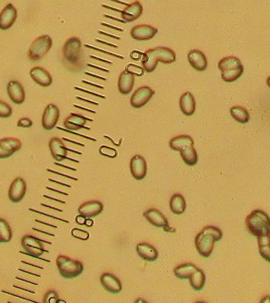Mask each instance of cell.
I'll return each instance as SVG.
<instances>
[{
	"mask_svg": "<svg viewBox=\"0 0 270 303\" xmlns=\"http://www.w3.org/2000/svg\"><path fill=\"white\" fill-rule=\"evenodd\" d=\"M62 61L66 68L79 71L83 68L82 44L78 38H68L62 47Z\"/></svg>",
	"mask_w": 270,
	"mask_h": 303,
	"instance_id": "6da1fadb",
	"label": "cell"
},
{
	"mask_svg": "<svg viewBox=\"0 0 270 303\" xmlns=\"http://www.w3.org/2000/svg\"><path fill=\"white\" fill-rule=\"evenodd\" d=\"M176 53L170 48L156 47L146 50L143 54L142 67L145 71L152 73L154 71L158 63L170 64L176 61Z\"/></svg>",
	"mask_w": 270,
	"mask_h": 303,
	"instance_id": "7a4b0ae2",
	"label": "cell"
},
{
	"mask_svg": "<svg viewBox=\"0 0 270 303\" xmlns=\"http://www.w3.org/2000/svg\"><path fill=\"white\" fill-rule=\"evenodd\" d=\"M223 233L220 229L214 226H205L196 237L195 244L197 250L204 257L211 256L216 242L221 240Z\"/></svg>",
	"mask_w": 270,
	"mask_h": 303,
	"instance_id": "3957f363",
	"label": "cell"
},
{
	"mask_svg": "<svg viewBox=\"0 0 270 303\" xmlns=\"http://www.w3.org/2000/svg\"><path fill=\"white\" fill-rule=\"evenodd\" d=\"M246 225L249 232L257 238L270 236L269 217L261 210L253 211L247 217Z\"/></svg>",
	"mask_w": 270,
	"mask_h": 303,
	"instance_id": "277c9868",
	"label": "cell"
},
{
	"mask_svg": "<svg viewBox=\"0 0 270 303\" xmlns=\"http://www.w3.org/2000/svg\"><path fill=\"white\" fill-rule=\"evenodd\" d=\"M56 266L60 275L64 278H75L83 272L82 263L77 260L71 259L68 256H58L56 259Z\"/></svg>",
	"mask_w": 270,
	"mask_h": 303,
	"instance_id": "5b68a950",
	"label": "cell"
},
{
	"mask_svg": "<svg viewBox=\"0 0 270 303\" xmlns=\"http://www.w3.org/2000/svg\"><path fill=\"white\" fill-rule=\"evenodd\" d=\"M52 44V39L48 35H43L35 39L29 49V58L34 62L42 59L51 49Z\"/></svg>",
	"mask_w": 270,
	"mask_h": 303,
	"instance_id": "8992f818",
	"label": "cell"
},
{
	"mask_svg": "<svg viewBox=\"0 0 270 303\" xmlns=\"http://www.w3.org/2000/svg\"><path fill=\"white\" fill-rule=\"evenodd\" d=\"M155 94V91L153 90L149 86H143L134 91V94L131 96L130 104L134 109H140L145 106Z\"/></svg>",
	"mask_w": 270,
	"mask_h": 303,
	"instance_id": "52a82bcc",
	"label": "cell"
},
{
	"mask_svg": "<svg viewBox=\"0 0 270 303\" xmlns=\"http://www.w3.org/2000/svg\"><path fill=\"white\" fill-rule=\"evenodd\" d=\"M59 109L55 104H49L44 110L42 125L45 130H51L56 127L59 121Z\"/></svg>",
	"mask_w": 270,
	"mask_h": 303,
	"instance_id": "ba28073f",
	"label": "cell"
},
{
	"mask_svg": "<svg viewBox=\"0 0 270 303\" xmlns=\"http://www.w3.org/2000/svg\"><path fill=\"white\" fill-rule=\"evenodd\" d=\"M21 141L16 138H4L0 140V159H7L20 150Z\"/></svg>",
	"mask_w": 270,
	"mask_h": 303,
	"instance_id": "9c48e42d",
	"label": "cell"
},
{
	"mask_svg": "<svg viewBox=\"0 0 270 303\" xmlns=\"http://www.w3.org/2000/svg\"><path fill=\"white\" fill-rule=\"evenodd\" d=\"M22 246L27 254L34 257H39L45 252L41 240L32 236H25L22 238Z\"/></svg>",
	"mask_w": 270,
	"mask_h": 303,
	"instance_id": "30bf717a",
	"label": "cell"
},
{
	"mask_svg": "<svg viewBox=\"0 0 270 303\" xmlns=\"http://www.w3.org/2000/svg\"><path fill=\"white\" fill-rule=\"evenodd\" d=\"M158 30L149 25H139L131 30V37L138 41L150 40L155 37Z\"/></svg>",
	"mask_w": 270,
	"mask_h": 303,
	"instance_id": "8fae6325",
	"label": "cell"
},
{
	"mask_svg": "<svg viewBox=\"0 0 270 303\" xmlns=\"http://www.w3.org/2000/svg\"><path fill=\"white\" fill-rule=\"evenodd\" d=\"M130 171L132 175L136 180H142L147 172V165L144 157L134 155L130 161Z\"/></svg>",
	"mask_w": 270,
	"mask_h": 303,
	"instance_id": "7c38bea8",
	"label": "cell"
},
{
	"mask_svg": "<svg viewBox=\"0 0 270 303\" xmlns=\"http://www.w3.org/2000/svg\"><path fill=\"white\" fill-rule=\"evenodd\" d=\"M49 147L53 159L56 161H62L65 159H68L67 157L68 151H72L65 147V145L59 138H52L49 143ZM68 160H72L71 159Z\"/></svg>",
	"mask_w": 270,
	"mask_h": 303,
	"instance_id": "4fadbf2b",
	"label": "cell"
},
{
	"mask_svg": "<svg viewBox=\"0 0 270 303\" xmlns=\"http://www.w3.org/2000/svg\"><path fill=\"white\" fill-rule=\"evenodd\" d=\"M26 193V183L22 178H17L13 180L9 189V198L13 203L22 201Z\"/></svg>",
	"mask_w": 270,
	"mask_h": 303,
	"instance_id": "5bb4252c",
	"label": "cell"
},
{
	"mask_svg": "<svg viewBox=\"0 0 270 303\" xmlns=\"http://www.w3.org/2000/svg\"><path fill=\"white\" fill-rule=\"evenodd\" d=\"M103 208L104 207L101 201L91 200L80 206L78 208V212L80 215L84 216L87 219H92L103 213Z\"/></svg>",
	"mask_w": 270,
	"mask_h": 303,
	"instance_id": "9a60e30c",
	"label": "cell"
},
{
	"mask_svg": "<svg viewBox=\"0 0 270 303\" xmlns=\"http://www.w3.org/2000/svg\"><path fill=\"white\" fill-rule=\"evenodd\" d=\"M144 217L150 224H152L156 227L165 229V231L166 232H168V229H170L167 219L155 208H152V209L146 211L144 213Z\"/></svg>",
	"mask_w": 270,
	"mask_h": 303,
	"instance_id": "2e32d148",
	"label": "cell"
},
{
	"mask_svg": "<svg viewBox=\"0 0 270 303\" xmlns=\"http://www.w3.org/2000/svg\"><path fill=\"white\" fill-rule=\"evenodd\" d=\"M18 17V12L12 4L7 5L0 13V29L8 30L13 26Z\"/></svg>",
	"mask_w": 270,
	"mask_h": 303,
	"instance_id": "e0dca14e",
	"label": "cell"
},
{
	"mask_svg": "<svg viewBox=\"0 0 270 303\" xmlns=\"http://www.w3.org/2000/svg\"><path fill=\"white\" fill-rule=\"evenodd\" d=\"M87 121L92 122V120L87 119L86 117H84L81 115H78V114H70L69 116L64 120L63 122V126L65 127L68 130H72V131H77L80 129H87L89 130V128H86L85 125L87 123Z\"/></svg>",
	"mask_w": 270,
	"mask_h": 303,
	"instance_id": "ac0fdd59",
	"label": "cell"
},
{
	"mask_svg": "<svg viewBox=\"0 0 270 303\" xmlns=\"http://www.w3.org/2000/svg\"><path fill=\"white\" fill-rule=\"evenodd\" d=\"M101 282L106 290L112 294H119L122 290L121 280L110 273H104L101 275Z\"/></svg>",
	"mask_w": 270,
	"mask_h": 303,
	"instance_id": "d6986e66",
	"label": "cell"
},
{
	"mask_svg": "<svg viewBox=\"0 0 270 303\" xmlns=\"http://www.w3.org/2000/svg\"><path fill=\"white\" fill-rule=\"evenodd\" d=\"M30 75L37 84L40 85L42 87L47 88L52 84V76L46 69L41 67H34L33 69H31Z\"/></svg>",
	"mask_w": 270,
	"mask_h": 303,
	"instance_id": "ffe728a7",
	"label": "cell"
},
{
	"mask_svg": "<svg viewBox=\"0 0 270 303\" xmlns=\"http://www.w3.org/2000/svg\"><path fill=\"white\" fill-rule=\"evenodd\" d=\"M143 13L142 5L140 1H135L134 3L128 5L121 12V18L127 23L134 22L139 19Z\"/></svg>",
	"mask_w": 270,
	"mask_h": 303,
	"instance_id": "44dd1931",
	"label": "cell"
},
{
	"mask_svg": "<svg viewBox=\"0 0 270 303\" xmlns=\"http://www.w3.org/2000/svg\"><path fill=\"white\" fill-rule=\"evenodd\" d=\"M188 61L192 67L198 71H204L207 69V58L201 50H190L188 53Z\"/></svg>",
	"mask_w": 270,
	"mask_h": 303,
	"instance_id": "7402d4cb",
	"label": "cell"
},
{
	"mask_svg": "<svg viewBox=\"0 0 270 303\" xmlns=\"http://www.w3.org/2000/svg\"><path fill=\"white\" fill-rule=\"evenodd\" d=\"M7 91L11 100H13L14 104H22L25 102V89L19 81L15 80L10 81L7 86Z\"/></svg>",
	"mask_w": 270,
	"mask_h": 303,
	"instance_id": "603a6c76",
	"label": "cell"
},
{
	"mask_svg": "<svg viewBox=\"0 0 270 303\" xmlns=\"http://www.w3.org/2000/svg\"><path fill=\"white\" fill-rule=\"evenodd\" d=\"M135 76L131 73L124 70L121 73L118 79V88L122 94H128L134 88Z\"/></svg>",
	"mask_w": 270,
	"mask_h": 303,
	"instance_id": "cb8c5ba5",
	"label": "cell"
},
{
	"mask_svg": "<svg viewBox=\"0 0 270 303\" xmlns=\"http://www.w3.org/2000/svg\"><path fill=\"white\" fill-rule=\"evenodd\" d=\"M136 251L139 256L147 262H153L158 258V250L148 243L137 244Z\"/></svg>",
	"mask_w": 270,
	"mask_h": 303,
	"instance_id": "d4e9b609",
	"label": "cell"
},
{
	"mask_svg": "<svg viewBox=\"0 0 270 303\" xmlns=\"http://www.w3.org/2000/svg\"><path fill=\"white\" fill-rule=\"evenodd\" d=\"M180 110L184 115L187 116H193L196 111V100L191 92L184 93L179 100Z\"/></svg>",
	"mask_w": 270,
	"mask_h": 303,
	"instance_id": "484cf974",
	"label": "cell"
},
{
	"mask_svg": "<svg viewBox=\"0 0 270 303\" xmlns=\"http://www.w3.org/2000/svg\"><path fill=\"white\" fill-rule=\"evenodd\" d=\"M193 146L194 145H189L180 150V154L183 159L184 162L190 166H195L199 160L198 153Z\"/></svg>",
	"mask_w": 270,
	"mask_h": 303,
	"instance_id": "4316f807",
	"label": "cell"
},
{
	"mask_svg": "<svg viewBox=\"0 0 270 303\" xmlns=\"http://www.w3.org/2000/svg\"><path fill=\"white\" fill-rule=\"evenodd\" d=\"M187 208V203L184 196L181 194H174L170 200V209L171 213H173L176 215H181L185 213Z\"/></svg>",
	"mask_w": 270,
	"mask_h": 303,
	"instance_id": "83f0119b",
	"label": "cell"
},
{
	"mask_svg": "<svg viewBox=\"0 0 270 303\" xmlns=\"http://www.w3.org/2000/svg\"><path fill=\"white\" fill-rule=\"evenodd\" d=\"M170 147L174 151H178L180 152L184 147L189 146V145H194V141L193 138L189 135H178L176 137L172 138L170 141Z\"/></svg>",
	"mask_w": 270,
	"mask_h": 303,
	"instance_id": "f1b7e54d",
	"label": "cell"
},
{
	"mask_svg": "<svg viewBox=\"0 0 270 303\" xmlns=\"http://www.w3.org/2000/svg\"><path fill=\"white\" fill-rule=\"evenodd\" d=\"M198 269L193 263H183L174 269V275L179 279H189L196 269Z\"/></svg>",
	"mask_w": 270,
	"mask_h": 303,
	"instance_id": "f546056e",
	"label": "cell"
},
{
	"mask_svg": "<svg viewBox=\"0 0 270 303\" xmlns=\"http://www.w3.org/2000/svg\"><path fill=\"white\" fill-rule=\"evenodd\" d=\"M190 284L194 290L199 291L205 287V275L202 269H197L190 276Z\"/></svg>",
	"mask_w": 270,
	"mask_h": 303,
	"instance_id": "4dcf8cb0",
	"label": "cell"
},
{
	"mask_svg": "<svg viewBox=\"0 0 270 303\" xmlns=\"http://www.w3.org/2000/svg\"><path fill=\"white\" fill-rule=\"evenodd\" d=\"M240 67H242V63L237 57H235V56L224 57L218 63V69H220L221 71H224L228 69H237Z\"/></svg>",
	"mask_w": 270,
	"mask_h": 303,
	"instance_id": "1f68e13d",
	"label": "cell"
},
{
	"mask_svg": "<svg viewBox=\"0 0 270 303\" xmlns=\"http://www.w3.org/2000/svg\"><path fill=\"white\" fill-rule=\"evenodd\" d=\"M230 115L236 122L245 124L249 120V114L244 108L240 106L233 107L230 109Z\"/></svg>",
	"mask_w": 270,
	"mask_h": 303,
	"instance_id": "d6a6232c",
	"label": "cell"
},
{
	"mask_svg": "<svg viewBox=\"0 0 270 303\" xmlns=\"http://www.w3.org/2000/svg\"><path fill=\"white\" fill-rule=\"evenodd\" d=\"M258 245L261 257L270 263V236L258 238Z\"/></svg>",
	"mask_w": 270,
	"mask_h": 303,
	"instance_id": "836d02e7",
	"label": "cell"
},
{
	"mask_svg": "<svg viewBox=\"0 0 270 303\" xmlns=\"http://www.w3.org/2000/svg\"><path fill=\"white\" fill-rule=\"evenodd\" d=\"M13 238V232L6 219H0V244L9 243Z\"/></svg>",
	"mask_w": 270,
	"mask_h": 303,
	"instance_id": "e575fe53",
	"label": "cell"
},
{
	"mask_svg": "<svg viewBox=\"0 0 270 303\" xmlns=\"http://www.w3.org/2000/svg\"><path fill=\"white\" fill-rule=\"evenodd\" d=\"M221 72H222L221 75L224 81H227V82H232V81H236L242 75L243 67H240L237 69H228V70Z\"/></svg>",
	"mask_w": 270,
	"mask_h": 303,
	"instance_id": "d590c367",
	"label": "cell"
},
{
	"mask_svg": "<svg viewBox=\"0 0 270 303\" xmlns=\"http://www.w3.org/2000/svg\"><path fill=\"white\" fill-rule=\"evenodd\" d=\"M13 115V109L9 104L0 100V118H8Z\"/></svg>",
	"mask_w": 270,
	"mask_h": 303,
	"instance_id": "8d00e7d4",
	"label": "cell"
},
{
	"mask_svg": "<svg viewBox=\"0 0 270 303\" xmlns=\"http://www.w3.org/2000/svg\"><path fill=\"white\" fill-rule=\"evenodd\" d=\"M58 301H59V296L55 290L49 291L44 295V302L56 303Z\"/></svg>",
	"mask_w": 270,
	"mask_h": 303,
	"instance_id": "74e56055",
	"label": "cell"
},
{
	"mask_svg": "<svg viewBox=\"0 0 270 303\" xmlns=\"http://www.w3.org/2000/svg\"><path fill=\"white\" fill-rule=\"evenodd\" d=\"M71 234L73 237H75L78 239H81V240H87L89 238V233L85 232L83 230H80V229H73L71 231Z\"/></svg>",
	"mask_w": 270,
	"mask_h": 303,
	"instance_id": "f35d334b",
	"label": "cell"
},
{
	"mask_svg": "<svg viewBox=\"0 0 270 303\" xmlns=\"http://www.w3.org/2000/svg\"><path fill=\"white\" fill-rule=\"evenodd\" d=\"M99 151L100 153H102L104 156H108L109 158H115L117 156V151L115 150L114 148H111V147L103 146V147H100Z\"/></svg>",
	"mask_w": 270,
	"mask_h": 303,
	"instance_id": "ab89813d",
	"label": "cell"
},
{
	"mask_svg": "<svg viewBox=\"0 0 270 303\" xmlns=\"http://www.w3.org/2000/svg\"><path fill=\"white\" fill-rule=\"evenodd\" d=\"M33 125V122L29 118H21L18 122V127L23 128H31Z\"/></svg>",
	"mask_w": 270,
	"mask_h": 303,
	"instance_id": "60d3db41",
	"label": "cell"
},
{
	"mask_svg": "<svg viewBox=\"0 0 270 303\" xmlns=\"http://www.w3.org/2000/svg\"><path fill=\"white\" fill-rule=\"evenodd\" d=\"M85 46H86V47L87 48H88V49H91V50H97V51H99V52H103V54H106V55H109V56H115V57H117V58H120V59H125L124 56H119V55H116V54L109 52V51H107V50H101V49H98V48L93 47V46H91V45H88V44H86Z\"/></svg>",
	"mask_w": 270,
	"mask_h": 303,
	"instance_id": "b9f144b4",
	"label": "cell"
},
{
	"mask_svg": "<svg viewBox=\"0 0 270 303\" xmlns=\"http://www.w3.org/2000/svg\"><path fill=\"white\" fill-rule=\"evenodd\" d=\"M75 89H77V90L83 92V93H87V94H91V95H95V96L100 97V98H103V99H106V96H103V95H101V94H97V93H94V92H91V91L85 90V89L77 88V87H75Z\"/></svg>",
	"mask_w": 270,
	"mask_h": 303,
	"instance_id": "7bdbcfd3",
	"label": "cell"
},
{
	"mask_svg": "<svg viewBox=\"0 0 270 303\" xmlns=\"http://www.w3.org/2000/svg\"><path fill=\"white\" fill-rule=\"evenodd\" d=\"M86 220H87V218H85L84 216L79 215L75 218V221L77 223L78 225H85V223H86Z\"/></svg>",
	"mask_w": 270,
	"mask_h": 303,
	"instance_id": "ee69618b",
	"label": "cell"
},
{
	"mask_svg": "<svg viewBox=\"0 0 270 303\" xmlns=\"http://www.w3.org/2000/svg\"><path fill=\"white\" fill-rule=\"evenodd\" d=\"M102 25H103V26H106V27H108V28L113 29V30H115V31H118V32H124V30H123V29L118 28V27H115V26L108 25V24H105V23H102Z\"/></svg>",
	"mask_w": 270,
	"mask_h": 303,
	"instance_id": "f6af8a7d",
	"label": "cell"
},
{
	"mask_svg": "<svg viewBox=\"0 0 270 303\" xmlns=\"http://www.w3.org/2000/svg\"><path fill=\"white\" fill-rule=\"evenodd\" d=\"M97 43H100V44H106V45H108V46H110V47L115 48V49H117L118 46L117 45H115V44H110V43H107V42H104V41H101L99 39H97Z\"/></svg>",
	"mask_w": 270,
	"mask_h": 303,
	"instance_id": "bcb514c9",
	"label": "cell"
},
{
	"mask_svg": "<svg viewBox=\"0 0 270 303\" xmlns=\"http://www.w3.org/2000/svg\"><path fill=\"white\" fill-rule=\"evenodd\" d=\"M100 34L104 35V36H107V37H109V38H115V39H117V40H121V38L120 37H117V36H115V35L108 34V33H105V32H101L99 31Z\"/></svg>",
	"mask_w": 270,
	"mask_h": 303,
	"instance_id": "7dc6e473",
	"label": "cell"
},
{
	"mask_svg": "<svg viewBox=\"0 0 270 303\" xmlns=\"http://www.w3.org/2000/svg\"><path fill=\"white\" fill-rule=\"evenodd\" d=\"M90 58H92V59H97V61H100V62H103V63H109V64H112V62H109V61H107V60L102 59V58H100V57H97V56H90Z\"/></svg>",
	"mask_w": 270,
	"mask_h": 303,
	"instance_id": "c3c4849f",
	"label": "cell"
},
{
	"mask_svg": "<svg viewBox=\"0 0 270 303\" xmlns=\"http://www.w3.org/2000/svg\"><path fill=\"white\" fill-rule=\"evenodd\" d=\"M104 17H105V18H108V19H112V20H115V21H118V22L123 23V24H126V23H127L126 22V21H124L123 19H116V18H114V17L109 16V15H107V14H105V15H104Z\"/></svg>",
	"mask_w": 270,
	"mask_h": 303,
	"instance_id": "681fc988",
	"label": "cell"
},
{
	"mask_svg": "<svg viewBox=\"0 0 270 303\" xmlns=\"http://www.w3.org/2000/svg\"><path fill=\"white\" fill-rule=\"evenodd\" d=\"M82 82L85 83V84L90 85V86H94V87H97V88H102V89H104V87L103 86H100L98 84H95V83H91V82H88V81H84L82 80Z\"/></svg>",
	"mask_w": 270,
	"mask_h": 303,
	"instance_id": "f907efd6",
	"label": "cell"
},
{
	"mask_svg": "<svg viewBox=\"0 0 270 303\" xmlns=\"http://www.w3.org/2000/svg\"><path fill=\"white\" fill-rule=\"evenodd\" d=\"M85 74H86V75H90V76H93V77H96V78H97V79H101V80H103V81H107V78H105V77H102V76H98V75H93V74H91V73H88V72H86V73H85Z\"/></svg>",
	"mask_w": 270,
	"mask_h": 303,
	"instance_id": "816d5d0a",
	"label": "cell"
},
{
	"mask_svg": "<svg viewBox=\"0 0 270 303\" xmlns=\"http://www.w3.org/2000/svg\"><path fill=\"white\" fill-rule=\"evenodd\" d=\"M87 66H90V67H92V68H94V69H99V70H103V71L104 72H108V73L109 72V69H103V68H98L97 66L93 65V64H90V63H87Z\"/></svg>",
	"mask_w": 270,
	"mask_h": 303,
	"instance_id": "f5cc1de1",
	"label": "cell"
},
{
	"mask_svg": "<svg viewBox=\"0 0 270 303\" xmlns=\"http://www.w3.org/2000/svg\"><path fill=\"white\" fill-rule=\"evenodd\" d=\"M103 8H107V9L112 10V11H115V12H117V13H121L122 11L121 10L116 9V8H113V7H108V6H105V5H103Z\"/></svg>",
	"mask_w": 270,
	"mask_h": 303,
	"instance_id": "db71d44e",
	"label": "cell"
},
{
	"mask_svg": "<svg viewBox=\"0 0 270 303\" xmlns=\"http://www.w3.org/2000/svg\"><path fill=\"white\" fill-rule=\"evenodd\" d=\"M78 100H84V102H87V103H89L91 104H95V105H99V104H97V103H94V102H91V100H86V99H83V98H81V97L77 96L76 97Z\"/></svg>",
	"mask_w": 270,
	"mask_h": 303,
	"instance_id": "11a10c76",
	"label": "cell"
},
{
	"mask_svg": "<svg viewBox=\"0 0 270 303\" xmlns=\"http://www.w3.org/2000/svg\"><path fill=\"white\" fill-rule=\"evenodd\" d=\"M93 224V220H91L90 219H87V220H86V223H85V225H87V226H92Z\"/></svg>",
	"mask_w": 270,
	"mask_h": 303,
	"instance_id": "9f6ffc18",
	"label": "cell"
},
{
	"mask_svg": "<svg viewBox=\"0 0 270 303\" xmlns=\"http://www.w3.org/2000/svg\"><path fill=\"white\" fill-rule=\"evenodd\" d=\"M75 108H78V109H81V110H86V111H88L90 113H93V114H96V111H92V110H87V109H84L82 107H79L77 105H75Z\"/></svg>",
	"mask_w": 270,
	"mask_h": 303,
	"instance_id": "6f0895ef",
	"label": "cell"
},
{
	"mask_svg": "<svg viewBox=\"0 0 270 303\" xmlns=\"http://www.w3.org/2000/svg\"><path fill=\"white\" fill-rule=\"evenodd\" d=\"M111 1H114V2H116V3L121 4V5H124L126 7H128L129 4L125 3V2H122V1H120V0H111Z\"/></svg>",
	"mask_w": 270,
	"mask_h": 303,
	"instance_id": "680465c9",
	"label": "cell"
},
{
	"mask_svg": "<svg viewBox=\"0 0 270 303\" xmlns=\"http://www.w3.org/2000/svg\"><path fill=\"white\" fill-rule=\"evenodd\" d=\"M267 84L268 85V87L270 88V76L267 78Z\"/></svg>",
	"mask_w": 270,
	"mask_h": 303,
	"instance_id": "91938a15",
	"label": "cell"
}]
</instances>
